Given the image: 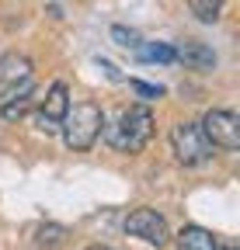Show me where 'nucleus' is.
I'll return each instance as SVG.
<instances>
[{"mask_svg": "<svg viewBox=\"0 0 240 250\" xmlns=\"http://www.w3.org/2000/svg\"><path fill=\"white\" fill-rule=\"evenodd\" d=\"M105 136L118 153H139L150 139H153V115H150L146 104H132V108H126L118 115L115 125H108Z\"/></svg>", "mask_w": 240, "mask_h": 250, "instance_id": "obj_1", "label": "nucleus"}, {"mask_svg": "<svg viewBox=\"0 0 240 250\" xmlns=\"http://www.w3.org/2000/svg\"><path fill=\"white\" fill-rule=\"evenodd\" d=\"M63 139L70 149L84 153V149H91L105 129V111L94 104V101H80V104H70L66 115H63Z\"/></svg>", "mask_w": 240, "mask_h": 250, "instance_id": "obj_2", "label": "nucleus"}, {"mask_svg": "<svg viewBox=\"0 0 240 250\" xmlns=\"http://www.w3.org/2000/svg\"><path fill=\"white\" fill-rule=\"evenodd\" d=\"M171 146H174V156H177L185 167L205 164L209 156H213V149H216L213 143L205 139L202 125H195V122H177L174 129H171Z\"/></svg>", "mask_w": 240, "mask_h": 250, "instance_id": "obj_3", "label": "nucleus"}, {"mask_svg": "<svg viewBox=\"0 0 240 250\" xmlns=\"http://www.w3.org/2000/svg\"><path fill=\"white\" fill-rule=\"evenodd\" d=\"M202 132L205 139L219 146V149H240V118L226 108H213L202 118Z\"/></svg>", "mask_w": 240, "mask_h": 250, "instance_id": "obj_4", "label": "nucleus"}, {"mask_svg": "<svg viewBox=\"0 0 240 250\" xmlns=\"http://www.w3.org/2000/svg\"><path fill=\"white\" fill-rule=\"evenodd\" d=\"M126 233L129 236H139L146 243H153V247H164L171 240V229H167L164 215L157 208H132L129 219H126Z\"/></svg>", "mask_w": 240, "mask_h": 250, "instance_id": "obj_5", "label": "nucleus"}, {"mask_svg": "<svg viewBox=\"0 0 240 250\" xmlns=\"http://www.w3.org/2000/svg\"><path fill=\"white\" fill-rule=\"evenodd\" d=\"M66 108H70V90H66V83H52L49 94H45V101H42V111H39V129H42V132H59Z\"/></svg>", "mask_w": 240, "mask_h": 250, "instance_id": "obj_6", "label": "nucleus"}, {"mask_svg": "<svg viewBox=\"0 0 240 250\" xmlns=\"http://www.w3.org/2000/svg\"><path fill=\"white\" fill-rule=\"evenodd\" d=\"M174 59H181L188 70H213L216 66V52L209 49L205 42H192V39L174 49Z\"/></svg>", "mask_w": 240, "mask_h": 250, "instance_id": "obj_7", "label": "nucleus"}, {"mask_svg": "<svg viewBox=\"0 0 240 250\" xmlns=\"http://www.w3.org/2000/svg\"><path fill=\"white\" fill-rule=\"evenodd\" d=\"M28 77H32V59L21 52H7L4 56V83L14 87V83H24Z\"/></svg>", "mask_w": 240, "mask_h": 250, "instance_id": "obj_8", "label": "nucleus"}, {"mask_svg": "<svg viewBox=\"0 0 240 250\" xmlns=\"http://www.w3.org/2000/svg\"><path fill=\"white\" fill-rule=\"evenodd\" d=\"M177 247L181 250H216V236L202 226H185L177 233Z\"/></svg>", "mask_w": 240, "mask_h": 250, "instance_id": "obj_9", "label": "nucleus"}, {"mask_svg": "<svg viewBox=\"0 0 240 250\" xmlns=\"http://www.w3.org/2000/svg\"><path fill=\"white\" fill-rule=\"evenodd\" d=\"M66 243V229L63 226H56V223H45L35 229V247L39 250H59Z\"/></svg>", "mask_w": 240, "mask_h": 250, "instance_id": "obj_10", "label": "nucleus"}, {"mask_svg": "<svg viewBox=\"0 0 240 250\" xmlns=\"http://www.w3.org/2000/svg\"><path fill=\"white\" fill-rule=\"evenodd\" d=\"M188 11H192L202 24H213V21H219V14H223V0H188Z\"/></svg>", "mask_w": 240, "mask_h": 250, "instance_id": "obj_11", "label": "nucleus"}, {"mask_svg": "<svg viewBox=\"0 0 240 250\" xmlns=\"http://www.w3.org/2000/svg\"><path fill=\"white\" fill-rule=\"evenodd\" d=\"M139 49V59L146 62H174V45L167 42H150V45H136Z\"/></svg>", "mask_w": 240, "mask_h": 250, "instance_id": "obj_12", "label": "nucleus"}, {"mask_svg": "<svg viewBox=\"0 0 240 250\" xmlns=\"http://www.w3.org/2000/svg\"><path fill=\"white\" fill-rule=\"evenodd\" d=\"M111 39H115V45H122V49H136V45H139V31L115 24V28H111Z\"/></svg>", "mask_w": 240, "mask_h": 250, "instance_id": "obj_13", "label": "nucleus"}, {"mask_svg": "<svg viewBox=\"0 0 240 250\" xmlns=\"http://www.w3.org/2000/svg\"><path fill=\"white\" fill-rule=\"evenodd\" d=\"M129 87L139 94L143 101H157V98H164V87L160 83H143V80H129Z\"/></svg>", "mask_w": 240, "mask_h": 250, "instance_id": "obj_14", "label": "nucleus"}, {"mask_svg": "<svg viewBox=\"0 0 240 250\" xmlns=\"http://www.w3.org/2000/svg\"><path fill=\"white\" fill-rule=\"evenodd\" d=\"M87 250H111V247H101V243H94V247H87Z\"/></svg>", "mask_w": 240, "mask_h": 250, "instance_id": "obj_15", "label": "nucleus"}, {"mask_svg": "<svg viewBox=\"0 0 240 250\" xmlns=\"http://www.w3.org/2000/svg\"><path fill=\"white\" fill-rule=\"evenodd\" d=\"M216 250H237V247H216Z\"/></svg>", "mask_w": 240, "mask_h": 250, "instance_id": "obj_16", "label": "nucleus"}]
</instances>
